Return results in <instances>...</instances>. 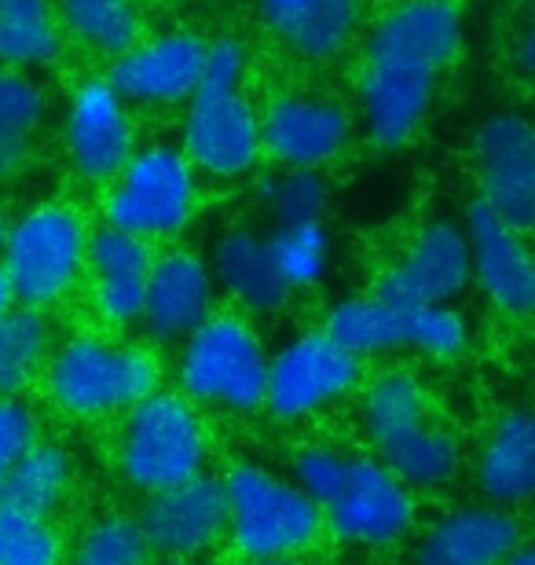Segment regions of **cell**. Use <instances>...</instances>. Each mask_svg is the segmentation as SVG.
I'll use <instances>...</instances> for the list:
<instances>
[{
  "label": "cell",
  "instance_id": "obj_45",
  "mask_svg": "<svg viewBox=\"0 0 535 565\" xmlns=\"http://www.w3.org/2000/svg\"><path fill=\"white\" fill-rule=\"evenodd\" d=\"M8 232H11V224L4 221V213H0V250H4V243H8Z\"/></svg>",
  "mask_w": 535,
  "mask_h": 565
},
{
  "label": "cell",
  "instance_id": "obj_27",
  "mask_svg": "<svg viewBox=\"0 0 535 565\" xmlns=\"http://www.w3.org/2000/svg\"><path fill=\"white\" fill-rule=\"evenodd\" d=\"M49 353V320L41 309L15 305L0 316V397H15L38 375Z\"/></svg>",
  "mask_w": 535,
  "mask_h": 565
},
{
  "label": "cell",
  "instance_id": "obj_2",
  "mask_svg": "<svg viewBox=\"0 0 535 565\" xmlns=\"http://www.w3.org/2000/svg\"><path fill=\"white\" fill-rule=\"evenodd\" d=\"M224 492L232 540L254 562L298 555L320 533V503L260 467H235L224 478Z\"/></svg>",
  "mask_w": 535,
  "mask_h": 565
},
{
  "label": "cell",
  "instance_id": "obj_24",
  "mask_svg": "<svg viewBox=\"0 0 535 565\" xmlns=\"http://www.w3.org/2000/svg\"><path fill=\"white\" fill-rule=\"evenodd\" d=\"M60 55V22L52 0H4L0 4V63L8 71L41 66Z\"/></svg>",
  "mask_w": 535,
  "mask_h": 565
},
{
  "label": "cell",
  "instance_id": "obj_13",
  "mask_svg": "<svg viewBox=\"0 0 535 565\" xmlns=\"http://www.w3.org/2000/svg\"><path fill=\"white\" fill-rule=\"evenodd\" d=\"M140 529L151 551L169 558H191L216 544L227 529V492L216 478H191L173 489L151 492L140 511Z\"/></svg>",
  "mask_w": 535,
  "mask_h": 565
},
{
  "label": "cell",
  "instance_id": "obj_12",
  "mask_svg": "<svg viewBox=\"0 0 535 565\" xmlns=\"http://www.w3.org/2000/svg\"><path fill=\"white\" fill-rule=\"evenodd\" d=\"M470 276V235L454 228L451 221H432L429 228L418 232L411 250L385 273L378 294L400 305H448L454 294L466 290Z\"/></svg>",
  "mask_w": 535,
  "mask_h": 565
},
{
  "label": "cell",
  "instance_id": "obj_40",
  "mask_svg": "<svg viewBox=\"0 0 535 565\" xmlns=\"http://www.w3.org/2000/svg\"><path fill=\"white\" fill-rule=\"evenodd\" d=\"M257 4H260V15H265L268 26L282 38V33L293 26V19H298L312 0H257Z\"/></svg>",
  "mask_w": 535,
  "mask_h": 565
},
{
  "label": "cell",
  "instance_id": "obj_5",
  "mask_svg": "<svg viewBox=\"0 0 535 565\" xmlns=\"http://www.w3.org/2000/svg\"><path fill=\"white\" fill-rule=\"evenodd\" d=\"M158 386V360L147 349H114L99 338H74L49 364V390L60 408L96 419L129 412Z\"/></svg>",
  "mask_w": 535,
  "mask_h": 565
},
{
  "label": "cell",
  "instance_id": "obj_32",
  "mask_svg": "<svg viewBox=\"0 0 535 565\" xmlns=\"http://www.w3.org/2000/svg\"><path fill=\"white\" fill-rule=\"evenodd\" d=\"M0 565H60V540L49 518L0 503Z\"/></svg>",
  "mask_w": 535,
  "mask_h": 565
},
{
  "label": "cell",
  "instance_id": "obj_34",
  "mask_svg": "<svg viewBox=\"0 0 535 565\" xmlns=\"http://www.w3.org/2000/svg\"><path fill=\"white\" fill-rule=\"evenodd\" d=\"M151 265L99 268L96 273V305H99V312H104V320L118 323V327H129L136 320H143L147 276H151Z\"/></svg>",
  "mask_w": 535,
  "mask_h": 565
},
{
  "label": "cell",
  "instance_id": "obj_28",
  "mask_svg": "<svg viewBox=\"0 0 535 565\" xmlns=\"http://www.w3.org/2000/svg\"><path fill=\"white\" fill-rule=\"evenodd\" d=\"M60 11L77 38L104 55L136 49V11L129 0H60Z\"/></svg>",
  "mask_w": 535,
  "mask_h": 565
},
{
  "label": "cell",
  "instance_id": "obj_18",
  "mask_svg": "<svg viewBox=\"0 0 535 565\" xmlns=\"http://www.w3.org/2000/svg\"><path fill=\"white\" fill-rule=\"evenodd\" d=\"M213 309V276L202 257L191 250H169L154 257L147 276V309L143 323L154 338H191L210 320Z\"/></svg>",
  "mask_w": 535,
  "mask_h": 565
},
{
  "label": "cell",
  "instance_id": "obj_42",
  "mask_svg": "<svg viewBox=\"0 0 535 565\" xmlns=\"http://www.w3.org/2000/svg\"><path fill=\"white\" fill-rule=\"evenodd\" d=\"M517 55H521V66H525L528 74H535V0H532V15H528V26H525V33H521Z\"/></svg>",
  "mask_w": 535,
  "mask_h": 565
},
{
  "label": "cell",
  "instance_id": "obj_20",
  "mask_svg": "<svg viewBox=\"0 0 535 565\" xmlns=\"http://www.w3.org/2000/svg\"><path fill=\"white\" fill-rule=\"evenodd\" d=\"M213 273L232 290V298L254 312H276L293 294L276 254H271V239L257 232H227L216 243Z\"/></svg>",
  "mask_w": 535,
  "mask_h": 565
},
{
  "label": "cell",
  "instance_id": "obj_8",
  "mask_svg": "<svg viewBox=\"0 0 535 565\" xmlns=\"http://www.w3.org/2000/svg\"><path fill=\"white\" fill-rule=\"evenodd\" d=\"M360 356L341 349L327 331L301 334L268 360L265 404L282 419H298L356 386Z\"/></svg>",
  "mask_w": 535,
  "mask_h": 565
},
{
  "label": "cell",
  "instance_id": "obj_47",
  "mask_svg": "<svg viewBox=\"0 0 535 565\" xmlns=\"http://www.w3.org/2000/svg\"><path fill=\"white\" fill-rule=\"evenodd\" d=\"M165 565H188L184 558H173V562H165Z\"/></svg>",
  "mask_w": 535,
  "mask_h": 565
},
{
  "label": "cell",
  "instance_id": "obj_11",
  "mask_svg": "<svg viewBox=\"0 0 535 565\" xmlns=\"http://www.w3.org/2000/svg\"><path fill=\"white\" fill-rule=\"evenodd\" d=\"M330 529L349 544H396L415 522L407 484L378 459H352L349 481L327 507Z\"/></svg>",
  "mask_w": 535,
  "mask_h": 565
},
{
  "label": "cell",
  "instance_id": "obj_1",
  "mask_svg": "<svg viewBox=\"0 0 535 565\" xmlns=\"http://www.w3.org/2000/svg\"><path fill=\"white\" fill-rule=\"evenodd\" d=\"M462 49V19L448 0H411L378 22L363 71V115L378 147H400L422 126L440 66Z\"/></svg>",
  "mask_w": 535,
  "mask_h": 565
},
{
  "label": "cell",
  "instance_id": "obj_38",
  "mask_svg": "<svg viewBox=\"0 0 535 565\" xmlns=\"http://www.w3.org/2000/svg\"><path fill=\"white\" fill-rule=\"evenodd\" d=\"M38 445V419L19 401L0 397V478Z\"/></svg>",
  "mask_w": 535,
  "mask_h": 565
},
{
  "label": "cell",
  "instance_id": "obj_44",
  "mask_svg": "<svg viewBox=\"0 0 535 565\" xmlns=\"http://www.w3.org/2000/svg\"><path fill=\"white\" fill-rule=\"evenodd\" d=\"M503 565H535V544H525V547L517 544V551Z\"/></svg>",
  "mask_w": 535,
  "mask_h": 565
},
{
  "label": "cell",
  "instance_id": "obj_33",
  "mask_svg": "<svg viewBox=\"0 0 535 565\" xmlns=\"http://www.w3.org/2000/svg\"><path fill=\"white\" fill-rule=\"evenodd\" d=\"M147 544L140 522L129 518H104L85 533L74 565H147Z\"/></svg>",
  "mask_w": 535,
  "mask_h": 565
},
{
  "label": "cell",
  "instance_id": "obj_25",
  "mask_svg": "<svg viewBox=\"0 0 535 565\" xmlns=\"http://www.w3.org/2000/svg\"><path fill=\"white\" fill-rule=\"evenodd\" d=\"M378 456L407 489L411 484H418V489H437V484L451 481L454 470H459V440L448 429L422 423L411 434L396 437L393 445L378 448Z\"/></svg>",
  "mask_w": 535,
  "mask_h": 565
},
{
  "label": "cell",
  "instance_id": "obj_16",
  "mask_svg": "<svg viewBox=\"0 0 535 565\" xmlns=\"http://www.w3.org/2000/svg\"><path fill=\"white\" fill-rule=\"evenodd\" d=\"M268 154L290 169H315L334 158L349 140V115L334 99L279 96L260 121Z\"/></svg>",
  "mask_w": 535,
  "mask_h": 565
},
{
  "label": "cell",
  "instance_id": "obj_15",
  "mask_svg": "<svg viewBox=\"0 0 535 565\" xmlns=\"http://www.w3.org/2000/svg\"><path fill=\"white\" fill-rule=\"evenodd\" d=\"M473 273L484 294L510 316H535V257L521 232L495 217L481 199L466 213Z\"/></svg>",
  "mask_w": 535,
  "mask_h": 565
},
{
  "label": "cell",
  "instance_id": "obj_26",
  "mask_svg": "<svg viewBox=\"0 0 535 565\" xmlns=\"http://www.w3.org/2000/svg\"><path fill=\"white\" fill-rule=\"evenodd\" d=\"M363 423H367L374 448H385L396 437L411 434L415 426L429 423V404L422 386L411 375H404V371L382 375L367 390V397H363Z\"/></svg>",
  "mask_w": 535,
  "mask_h": 565
},
{
  "label": "cell",
  "instance_id": "obj_46",
  "mask_svg": "<svg viewBox=\"0 0 535 565\" xmlns=\"http://www.w3.org/2000/svg\"><path fill=\"white\" fill-rule=\"evenodd\" d=\"M254 565H298V562H290V558H265V562H254Z\"/></svg>",
  "mask_w": 535,
  "mask_h": 565
},
{
  "label": "cell",
  "instance_id": "obj_7",
  "mask_svg": "<svg viewBox=\"0 0 535 565\" xmlns=\"http://www.w3.org/2000/svg\"><path fill=\"white\" fill-rule=\"evenodd\" d=\"M107 199L110 228H121L140 239H162L188 224L195 206V180L188 154L173 147H151L129 158Z\"/></svg>",
  "mask_w": 535,
  "mask_h": 565
},
{
  "label": "cell",
  "instance_id": "obj_17",
  "mask_svg": "<svg viewBox=\"0 0 535 565\" xmlns=\"http://www.w3.org/2000/svg\"><path fill=\"white\" fill-rule=\"evenodd\" d=\"M66 147L77 173L88 180L118 177L132 158V121L110 82H93L77 93L66 121Z\"/></svg>",
  "mask_w": 535,
  "mask_h": 565
},
{
  "label": "cell",
  "instance_id": "obj_36",
  "mask_svg": "<svg viewBox=\"0 0 535 565\" xmlns=\"http://www.w3.org/2000/svg\"><path fill=\"white\" fill-rule=\"evenodd\" d=\"M44 93L19 71H0V137L30 140L44 121Z\"/></svg>",
  "mask_w": 535,
  "mask_h": 565
},
{
  "label": "cell",
  "instance_id": "obj_22",
  "mask_svg": "<svg viewBox=\"0 0 535 565\" xmlns=\"http://www.w3.org/2000/svg\"><path fill=\"white\" fill-rule=\"evenodd\" d=\"M407 320H411V305L389 301L374 290L367 298H349L334 305L323 331L341 349H349L352 356H367L407 345Z\"/></svg>",
  "mask_w": 535,
  "mask_h": 565
},
{
  "label": "cell",
  "instance_id": "obj_39",
  "mask_svg": "<svg viewBox=\"0 0 535 565\" xmlns=\"http://www.w3.org/2000/svg\"><path fill=\"white\" fill-rule=\"evenodd\" d=\"M246 55L238 41H210V55H206V74H202L199 88H238V77H243Z\"/></svg>",
  "mask_w": 535,
  "mask_h": 565
},
{
  "label": "cell",
  "instance_id": "obj_41",
  "mask_svg": "<svg viewBox=\"0 0 535 565\" xmlns=\"http://www.w3.org/2000/svg\"><path fill=\"white\" fill-rule=\"evenodd\" d=\"M30 158V140H8L0 137V180H11L26 166Z\"/></svg>",
  "mask_w": 535,
  "mask_h": 565
},
{
  "label": "cell",
  "instance_id": "obj_31",
  "mask_svg": "<svg viewBox=\"0 0 535 565\" xmlns=\"http://www.w3.org/2000/svg\"><path fill=\"white\" fill-rule=\"evenodd\" d=\"M271 254L282 268V276L293 290L298 287H315L327 273V254L330 239L323 221L320 224H293V228H276L268 235Z\"/></svg>",
  "mask_w": 535,
  "mask_h": 565
},
{
  "label": "cell",
  "instance_id": "obj_6",
  "mask_svg": "<svg viewBox=\"0 0 535 565\" xmlns=\"http://www.w3.org/2000/svg\"><path fill=\"white\" fill-rule=\"evenodd\" d=\"M88 262V235L74 210L38 206L11 224L4 243V268L15 282L19 305L41 309L60 301Z\"/></svg>",
  "mask_w": 535,
  "mask_h": 565
},
{
  "label": "cell",
  "instance_id": "obj_14",
  "mask_svg": "<svg viewBox=\"0 0 535 565\" xmlns=\"http://www.w3.org/2000/svg\"><path fill=\"white\" fill-rule=\"evenodd\" d=\"M210 41L195 33H165L147 44H136L110 66V88L136 104H176L195 99L206 74Z\"/></svg>",
  "mask_w": 535,
  "mask_h": 565
},
{
  "label": "cell",
  "instance_id": "obj_3",
  "mask_svg": "<svg viewBox=\"0 0 535 565\" xmlns=\"http://www.w3.org/2000/svg\"><path fill=\"white\" fill-rule=\"evenodd\" d=\"M118 459L125 478L147 492L199 478L206 462V437L191 401L180 393L154 390L140 404H132L125 415Z\"/></svg>",
  "mask_w": 535,
  "mask_h": 565
},
{
  "label": "cell",
  "instance_id": "obj_19",
  "mask_svg": "<svg viewBox=\"0 0 535 565\" xmlns=\"http://www.w3.org/2000/svg\"><path fill=\"white\" fill-rule=\"evenodd\" d=\"M521 544L517 518L503 507H462L418 544L415 565H503Z\"/></svg>",
  "mask_w": 535,
  "mask_h": 565
},
{
  "label": "cell",
  "instance_id": "obj_35",
  "mask_svg": "<svg viewBox=\"0 0 535 565\" xmlns=\"http://www.w3.org/2000/svg\"><path fill=\"white\" fill-rule=\"evenodd\" d=\"M466 320L451 305H411L407 320V345L426 356H459L466 349Z\"/></svg>",
  "mask_w": 535,
  "mask_h": 565
},
{
  "label": "cell",
  "instance_id": "obj_37",
  "mask_svg": "<svg viewBox=\"0 0 535 565\" xmlns=\"http://www.w3.org/2000/svg\"><path fill=\"white\" fill-rule=\"evenodd\" d=\"M293 470H298L301 492L312 495V500L320 503V511H327L341 495V489H345L352 459L341 456L334 448H304L301 456L293 459Z\"/></svg>",
  "mask_w": 535,
  "mask_h": 565
},
{
  "label": "cell",
  "instance_id": "obj_9",
  "mask_svg": "<svg viewBox=\"0 0 535 565\" xmlns=\"http://www.w3.org/2000/svg\"><path fill=\"white\" fill-rule=\"evenodd\" d=\"M481 202L514 232H535V126L499 115L477 132Z\"/></svg>",
  "mask_w": 535,
  "mask_h": 565
},
{
  "label": "cell",
  "instance_id": "obj_29",
  "mask_svg": "<svg viewBox=\"0 0 535 565\" xmlns=\"http://www.w3.org/2000/svg\"><path fill=\"white\" fill-rule=\"evenodd\" d=\"M352 26H356V0H312V8H304L282 38L309 60H330L345 49Z\"/></svg>",
  "mask_w": 535,
  "mask_h": 565
},
{
  "label": "cell",
  "instance_id": "obj_43",
  "mask_svg": "<svg viewBox=\"0 0 535 565\" xmlns=\"http://www.w3.org/2000/svg\"><path fill=\"white\" fill-rule=\"evenodd\" d=\"M19 305V294H15V282H11V276H8V268H4V262H0V316L4 312H11Z\"/></svg>",
  "mask_w": 535,
  "mask_h": 565
},
{
  "label": "cell",
  "instance_id": "obj_10",
  "mask_svg": "<svg viewBox=\"0 0 535 565\" xmlns=\"http://www.w3.org/2000/svg\"><path fill=\"white\" fill-rule=\"evenodd\" d=\"M188 162L213 177H238L260 154V121L238 88H199L188 110Z\"/></svg>",
  "mask_w": 535,
  "mask_h": 565
},
{
  "label": "cell",
  "instance_id": "obj_4",
  "mask_svg": "<svg viewBox=\"0 0 535 565\" xmlns=\"http://www.w3.org/2000/svg\"><path fill=\"white\" fill-rule=\"evenodd\" d=\"M184 393L199 404L254 412L268 397V356L243 316H210L180 360Z\"/></svg>",
  "mask_w": 535,
  "mask_h": 565
},
{
  "label": "cell",
  "instance_id": "obj_48",
  "mask_svg": "<svg viewBox=\"0 0 535 565\" xmlns=\"http://www.w3.org/2000/svg\"><path fill=\"white\" fill-rule=\"evenodd\" d=\"M0 4H4V0H0Z\"/></svg>",
  "mask_w": 535,
  "mask_h": 565
},
{
  "label": "cell",
  "instance_id": "obj_23",
  "mask_svg": "<svg viewBox=\"0 0 535 565\" xmlns=\"http://www.w3.org/2000/svg\"><path fill=\"white\" fill-rule=\"evenodd\" d=\"M71 489V456L55 445H33L4 478H0V503L15 511L49 518Z\"/></svg>",
  "mask_w": 535,
  "mask_h": 565
},
{
  "label": "cell",
  "instance_id": "obj_30",
  "mask_svg": "<svg viewBox=\"0 0 535 565\" xmlns=\"http://www.w3.org/2000/svg\"><path fill=\"white\" fill-rule=\"evenodd\" d=\"M265 202L276 217V228L320 224L327 213V184L315 169H287L265 184Z\"/></svg>",
  "mask_w": 535,
  "mask_h": 565
},
{
  "label": "cell",
  "instance_id": "obj_21",
  "mask_svg": "<svg viewBox=\"0 0 535 565\" xmlns=\"http://www.w3.org/2000/svg\"><path fill=\"white\" fill-rule=\"evenodd\" d=\"M481 489L495 507H514L535 495V412L517 408L495 423L481 451Z\"/></svg>",
  "mask_w": 535,
  "mask_h": 565
}]
</instances>
